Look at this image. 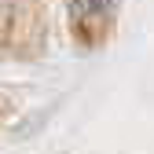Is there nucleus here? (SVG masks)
I'll list each match as a JSON object with an SVG mask.
<instances>
[{"instance_id": "f03ea898", "label": "nucleus", "mask_w": 154, "mask_h": 154, "mask_svg": "<svg viewBox=\"0 0 154 154\" xmlns=\"http://www.w3.org/2000/svg\"><path fill=\"white\" fill-rule=\"evenodd\" d=\"M37 18H41L37 0H0V51L22 44L37 29Z\"/></svg>"}, {"instance_id": "f257e3e1", "label": "nucleus", "mask_w": 154, "mask_h": 154, "mask_svg": "<svg viewBox=\"0 0 154 154\" xmlns=\"http://www.w3.org/2000/svg\"><path fill=\"white\" fill-rule=\"evenodd\" d=\"M66 22L81 48H99L118 26V0H66Z\"/></svg>"}]
</instances>
